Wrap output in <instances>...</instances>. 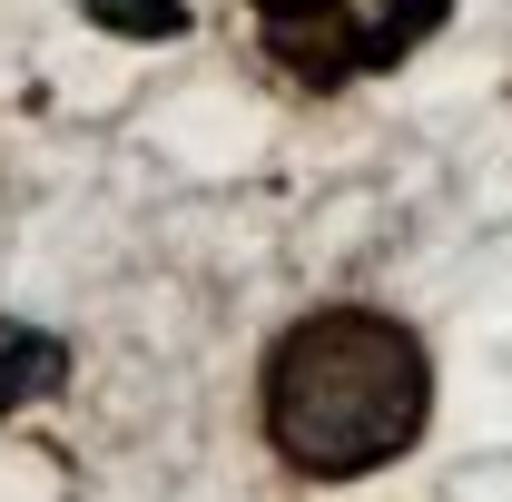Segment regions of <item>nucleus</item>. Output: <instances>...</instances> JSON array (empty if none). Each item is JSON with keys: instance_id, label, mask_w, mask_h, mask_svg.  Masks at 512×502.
Instances as JSON below:
<instances>
[{"instance_id": "f257e3e1", "label": "nucleus", "mask_w": 512, "mask_h": 502, "mask_svg": "<svg viewBox=\"0 0 512 502\" xmlns=\"http://www.w3.org/2000/svg\"><path fill=\"white\" fill-rule=\"evenodd\" d=\"M256 424L286 473L306 483H365L404 463L434 424V355L384 306H316L266 345Z\"/></svg>"}, {"instance_id": "f03ea898", "label": "nucleus", "mask_w": 512, "mask_h": 502, "mask_svg": "<svg viewBox=\"0 0 512 502\" xmlns=\"http://www.w3.org/2000/svg\"><path fill=\"white\" fill-rule=\"evenodd\" d=\"M444 20H453V0H345L306 30H266V60L306 89H345L365 69H404Z\"/></svg>"}, {"instance_id": "7ed1b4c3", "label": "nucleus", "mask_w": 512, "mask_h": 502, "mask_svg": "<svg viewBox=\"0 0 512 502\" xmlns=\"http://www.w3.org/2000/svg\"><path fill=\"white\" fill-rule=\"evenodd\" d=\"M60 384H69V345L50 325H0V424H10L20 404L60 394Z\"/></svg>"}, {"instance_id": "20e7f679", "label": "nucleus", "mask_w": 512, "mask_h": 502, "mask_svg": "<svg viewBox=\"0 0 512 502\" xmlns=\"http://www.w3.org/2000/svg\"><path fill=\"white\" fill-rule=\"evenodd\" d=\"M79 20L109 30V40H178L188 30V0H79Z\"/></svg>"}, {"instance_id": "39448f33", "label": "nucleus", "mask_w": 512, "mask_h": 502, "mask_svg": "<svg viewBox=\"0 0 512 502\" xmlns=\"http://www.w3.org/2000/svg\"><path fill=\"white\" fill-rule=\"evenodd\" d=\"M266 30H306V20H325V10H345V0H247Z\"/></svg>"}]
</instances>
